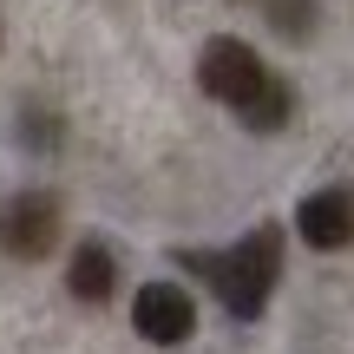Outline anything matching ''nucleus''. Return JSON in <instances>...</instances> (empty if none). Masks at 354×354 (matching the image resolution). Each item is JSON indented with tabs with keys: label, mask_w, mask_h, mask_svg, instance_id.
<instances>
[{
	"label": "nucleus",
	"mask_w": 354,
	"mask_h": 354,
	"mask_svg": "<svg viewBox=\"0 0 354 354\" xmlns=\"http://www.w3.org/2000/svg\"><path fill=\"white\" fill-rule=\"evenodd\" d=\"M184 263L216 289V302H223L236 322H250V315H263L269 289H276L282 243H276V230H250L236 250H223V256H184Z\"/></svg>",
	"instance_id": "1"
},
{
	"label": "nucleus",
	"mask_w": 354,
	"mask_h": 354,
	"mask_svg": "<svg viewBox=\"0 0 354 354\" xmlns=\"http://www.w3.org/2000/svg\"><path fill=\"white\" fill-rule=\"evenodd\" d=\"M289 112H295V92H289V79H276V73L250 92V105H236V118L250 131H282V125H289Z\"/></svg>",
	"instance_id": "7"
},
{
	"label": "nucleus",
	"mask_w": 354,
	"mask_h": 354,
	"mask_svg": "<svg viewBox=\"0 0 354 354\" xmlns=\"http://www.w3.org/2000/svg\"><path fill=\"white\" fill-rule=\"evenodd\" d=\"M53 243H59V197H46V190H20V197L0 203V250H7V256L39 263Z\"/></svg>",
	"instance_id": "2"
},
{
	"label": "nucleus",
	"mask_w": 354,
	"mask_h": 354,
	"mask_svg": "<svg viewBox=\"0 0 354 354\" xmlns=\"http://www.w3.org/2000/svg\"><path fill=\"white\" fill-rule=\"evenodd\" d=\"M263 79H269V66L230 33H216L210 46L197 53V86L210 92V99H223V105H250V92L263 86Z\"/></svg>",
	"instance_id": "3"
},
{
	"label": "nucleus",
	"mask_w": 354,
	"mask_h": 354,
	"mask_svg": "<svg viewBox=\"0 0 354 354\" xmlns=\"http://www.w3.org/2000/svg\"><path fill=\"white\" fill-rule=\"evenodd\" d=\"M112 282H118L112 250H105V243H79V250H73V269H66V289H73L79 302H105Z\"/></svg>",
	"instance_id": "6"
},
{
	"label": "nucleus",
	"mask_w": 354,
	"mask_h": 354,
	"mask_svg": "<svg viewBox=\"0 0 354 354\" xmlns=\"http://www.w3.org/2000/svg\"><path fill=\"white\" fill-rule=\"evenodd\" d=\"M295 230H302L308 250H348L354 243V190H315V197H302Z\"/></svg>",
	"instance_id": "5"
},
{
	"label": "nucleus",
	"mask_w": 354,
	"mask_h": 354,
	"mask_svg": "<svg viewBox=\"0 0 354 354\" xmlns=\"http://www.w3.org/2000/svg\"><path fill=\"white\" fill-rule=\"evenodd\" d=\"M269 20H276L282 39H302L315 26V0H269Z\"/></svg>",
	"instance_id": "8"
},
{
	"label": "nucleus",
	"mask_w": 354,
	"mask_h": 354,
	"mask_svg": "<svg viewBox=\"0 0 354 354\" xmlns=\"http://www.w3.org/2000/svg\"><path fill=\"white\" fill-rule=\"evenodd\" d=\"M131 328L158 348H177L190 328H197V302H190L177 282H145L138 302H131Z\"/></svg>",
	"instance_id": "4"
}]
</instances>
